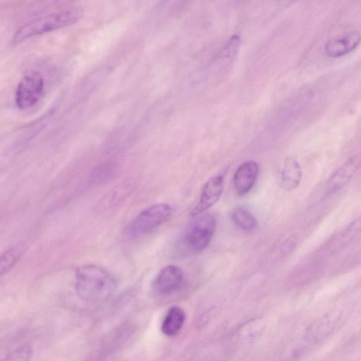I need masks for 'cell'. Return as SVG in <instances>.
<instances>
[{"mask_svg":"<svg viewBox=\"0 0 361 361\" xmlns=\"http://www.w3.org/2000/svg\"><path fill=\"white\" fill-rule=\"evenodd\" d=\"M231 218L238 227L246 231H253L257 225L255 216L243 207H235L231 213Z\"/></svg>","mask_w":361,"mask_h":361,"instance_id":"cell-14","label":"cell"},{"mask_svg":"<svg viewBox=\"0 0 361 361\" xmlns=\"http://www.w3.org/2000/svg\"><path fill=\"white\" fill-rule=\"evenodd\" d=\"M360 42V32L353 30L331 38L326 43L324 49L329 56L337 58L353 51Z\"/></svg>","mask_w":361,"mask_h":361,"instance_id":"cell-9","label":"cell"},{"mask_svg":"<svg viewBox=\"0 0 361 361\" xmlns=\"http://www.w3.org/2000/svg\"><path fill=\"white\" fill-rule=\"evenodd\" d=\"M42 75L36 71L25 74L18 84L15 93V102L20 109H27L39 100L44 90Z\"/></svg>","mask_w":361,"mask_h":361,"instance_id":"cell-5","label":"cell"},{"mask_svg":"<svg viewBox=\"0 0 361 361\" xmlns=\"http://www.w3.org/2000/svg\"><path fill=\"white\" fill-rule=\"evenodd\" d=\"M216 228V221L210 214L195 216L184 233L183 243L188 251L197 253L209 244Z\"/></svg>","mask_w":361,"mask_h":361,"instance_id":"cell-3","label":"cell"},{"mask_svg":"<svg viewBox=\"0 0 361 361\" xmlns=\"http://www.w3.org/2000/svg\"><path fill=\"white\" fill-rule=\"evenodd\" d=\"M82 16V10L78 7L54 11L23 25L15 32L12 42L18 44L33 36L71 25L78 21Z\"/></svg>","mask_w":361,"mask_h":361,"instance_id":"cell-2","label":"cell"},{"mask_svg":"<svg viewBox=\"0 0 361 361\" xmlns=\"http://www.w3.org/2000/svg\"><path fill=\"white\" fill-rule=\"evenodd\" d=\"M132 180H126L118 184L109 194V202L111 205L117 204L123 201L133 191Z\"/></svg>","mask_w":361,"mask_h":361,"instance_id":"cell-17","label":"cell"},{"mask_svg":"<svg viewBox=\"0 0 361 361\" xmlns=\"http://www.w3.org/2000/svg\"><path fill=\"white\" fill-rule=\"evenodd\" d=\"M115 172V166L112 163L102 164L96 167L90 176V184L97 185L110 178Z\"/></svg>","mask_w":361,"mask_h":361,"instance_id":"cell-16","label":"cell"},{"mask_svg":"<svg viewBox=\"0 0 361 361\" xmlns=\"http://www.w3.org/2000/svg\"><path fill=\"white\" fill-rule=\"evenodd\" d=\"M262 329V324L258 319L252 320L245 324V326L242 328L240 334L244 338L252 339L260 334Z\"/></svg>","mask_w":361,"mask_h":361,"instance_id":"cell-20","label":"cell"},{"mask_svg":"<svg viewBox=\"0 0 361 361\" xmlns=\"http://www.w3.org/2000/svg\"><path fill=\"white\" fill-rule=\"evenodd\" d=\"M240 44V38L238 35H235L231 37L224 47L220 50L216 57L211 63L208 69L210 71L209 73L214 71L218 73V71L229 65L236 56Z\"/></svg>","mask_w":361,"mask_h":361,"instance_id":"cell-11","label":"cell"},{"mask_svg":"<svg viewBox=\"0 0 361 361\" xmlns=\"http://www.w3.org/2000/svg\"><path fill=\"white\" fill-rule=\"evenodd\" d=\"M259 172V164L255 161H245L237 169L233 185L238 195H244L250 192L257 180Z\"/></svg>","mask_w":361,"mask_h":361,"instance_id":"cell-10","label":"cell"},{"mask_svg":"<svg viewBox=\"0 0 361 361\" xmlns=\"http://www.w3.org/2000/svg\"><path fill=\"white\" fill-rule=\"evenodd\" d=\"M173 212V207L168 204L152 205L134 218L128 227V232L135 237L147 234L166 221Z\"/></svg>","mask_w":361,"mask_h":361,"instance_id":"cell-4","label":"cell"},{"mask_svg":"<svg viewBox=\"0 0 361 361\" xmlns=\"http://www.w3.org/2000/svg\"><path fill=\"white\" fill-rule=\"evenodd\" d=\"M302 169L299 163L293 157L285 159L281 171V184L286 190L295 189L302 179Z\"/></svg>","mask_w":361,"mask_h":361,"instance_id":"cell-12","label":"cell"},{"mask_svg":"<svg viewBox=\"0 0 361 361\" xmlns=\"http://www.w3.org/2000/svg\"><path fill=\"white\" fill-rule=\"evenodd\" d=\"M361 166V156L349 158L328 179L324 187L325 196H330L342 189Z\"/></svg>","mask_w":361,"mask_h":361,"instance_id":"cell-6","label":"cell"},{"mask_svg":"<svg viewBox=\"0 0 361 361\" xmlns=\"http://www.w3.org/2000/svg\"><path fill=\"white\" fill-rule=\"evenodd\" d=\"M75 288L78 297L87 302L98 303L108 300L114 293L116 281L105 269L94 264L77 268Z\"/></svg>","mask_w":361,"mask_h":361,"instance_id":"cell-1","label":"cell"},{"mask_svg":"<svg viewBox=\"0 0 361 361\" xmlns=\"http://www.w3.org/2000/svg\"><path fill=\"white\" fill-rule=\"evenodd\" d=\"M361 233V216L351 222L344 228L341 235V240L343 245L349 243Z\"/></svg>","mask_w":361,"mask_h":361,"instance_id":"cell-18","label":"cell"},{"mask_svg":"<svg viewBox=\"0 0 361 361\" xmlns=\"http://www.w3.org/2000/svg\"><path fill=\"white\" fill-rule=\"evenodd\" d=\"M23 248L20 246L10 247L1 255V275L7 274L21 257Z\"/></svg>","mask_w":361,"mask_h":361,"instance_id":"cell-15","label":"cell"},{"mask_svg":"<svg viewBox=\"0 0 361 361\" xmlns=\"http://www.w3.org/2000/svg\"><path fill=\"white\" fill-rule=\"evenodd\" d=\"M183 283V273L175 265H167L158 274L154 288L160 295H169L180 288Z\"/></svg>","mask_w":361,"mask_h":361,"instance_id":"cell-8","label":"cell"},{"mask_svg":"<svg viewBox=\"0 0 361 361\" xmlns=\"http://www.w3.org/2000/svg\"><path fill=\"white\" fill-rule=\"evenodd\" d=\"M224 189V177L215 176L204 185L200 198L190 212L195 217L212 207L220 198Z\"/></svg>","mask_w":361,"mask_h":361,"instance_id":"cell-7","label":"cell"},{"mask_svg":"<svg viewBox=\"0 0 361 361\" xmlns=\"http://www.w3.org/2000/svg\"><path fill=\"white\" fill-rule=\"evenodd\" d=\"M185 320V312L179 307H172L167 312L161 324V331L167 336L176 335Z\"/></svg>","mask_w":361,"mask_h":361,"instance_id":"cell-13","label":"cell"},{"mask_svg":"<svg viewBox=\"0 0 361 361\" xmlns=\"http://www.w3.org/2000/svg\"><path fill=\"white\" fill-rule=\"evenodd\" d=\"M31 355V347L29 345H23L11 351L3 361H29Z\"/></svg>","mask_w":361,"mask_h":361,"instance_id":"cell-19","label":"cell"}]
</instances>
